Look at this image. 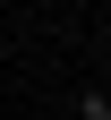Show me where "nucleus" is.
<instances>
[{"label": "nucleus", "instance_id": "f257e3e1", "mask_svg": "<svg viewBox=\"0 0 111 120\" xmlns=\"http://www.w3.org/2000/svg\"><path fill=\"white\" fill-rule=\"evenodd\" d=\"M77 120H111V94H77Z\"/></svg>", "mask_w": 111, "mask_h": 120}]
</instances>
